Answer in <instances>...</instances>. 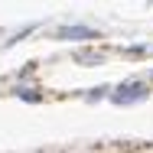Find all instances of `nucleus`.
Returning <instances> with one entry per match:
<instances>
[{
    "label": "nucleus",
    "mask_w": 153,
    "mask_h": 153,
    "mask_svg": "<svg viewBox=\"0 0 153 153\" xmlns=\"http://www.w3.org/2000/svg\"><path fill=\"white\" fill-rule=\"evenodd\" d=\"M56 36L59 39H98V33L88 26H62V30H56Z\"/></svg>",
    "instance_id": "2"
},
{
    "label": "nucleus",
    "mask_w": 153,
    "mask_h": 153,
    "mask_svg": "<svg viewBox=\"0 0 153 153\" xmlns=\"http://www.w3.org/2000/svg\"><path fill=\"white\" fill-rule=\"evenodd\" d=\"M147 91H150V88H147L143 82H124L121 88H114V91H111V101H114V104H121V108H127V104L143 101Z\"/></svg>",
    "instance_id": "1"
},
{
    "label": "nucleus",
    "mask_w": 153,
    "mask_h": 153,
    "mask_svg": "<svg viewBox=\"0 0 153 153\" xmlns=\"http://www.w3.org/2000/svg\"><path fill=\"white\" fill-rule=\"evenodd\" d=\"M75 59H78V62H91V65H98V62H101V52H75Z\"/></svg>",
    "instance_id": "3"
}]
</instances>
